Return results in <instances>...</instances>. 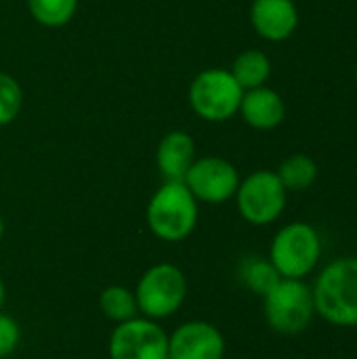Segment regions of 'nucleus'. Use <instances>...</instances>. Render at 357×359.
<instances>
[{
	"label": "nucleus",
	"mask_w": 357,
	"mask_h": 359,
	"mask_svg": "<svg viewBox=\"0 0 357 359\" xmlns=\"http://www.w3.org/2000/svg\"><path fill=\"white\" fill-rule=\"evenodd\" d=\"M316 316L337 328H357V257L330 261L311 286Z\"/></svg>",
	"instance_id": "obj_1"
},
{
	"label": "nucleus",
	"mask_w": 357,
	"mask_h": 359,
	"mask_svg": "<svg viewBox=\"0 0 357 359\" xmlns=\"http://www.w3.org/2000/svg\"><path fill=\"white\" fill-rule=\"evenodd\" d=\"M200 219V202L183 181H164L147 202L145 223L154 238L166 244L187 240Z\"/></svg>",
	"instance_id": "obj_2"
},
{
	"label": "nucleus",
	"mask_w": 357,
	"mask_h": 359,
	"mask_svg": "<svg viewBox=\"0 0 357 359\" xmlns=\"http://www.w3.org/2000/svg\"><path fill=\"white\" fill-rule=\"evenodd\" d=\"M133 292L139 316L162 322L183 309L189 294V284L181 267L173 263H156L141 273Z\"/></svg>",
	"instance_id": "obj_3"
},
{
	"label": "nucleus",
	"mask_w": 357,
	"mask_h": 359,
	"mask_svg": "<svg viewBox=\"0 0 357 359\" xmlns=\"http://www.w3.org/2000/svg\"><path fill=\"white\" fill-rule=\"evenodd\" d=\"M267 259L288 280H305L316 271L322 259L320 231L305 221H292L280 227L269 244Z\"/></svg>",
	"instance_id": "obj_4"
},
{
	"label": "nucleus",
	"mask_w": 357,
	"mask_h": 359,
	"mask_svg": "<svg viewBox=\"0 0 357 359\" xmlns=\"http://www.w3.org/2000/svg\"><path fill=\"white\" fill-rule=\"evenodd\" d=\"M263 299V316L267 326L284 337H295L305 332L314 318V294L305 280L282 278Z\"/></svg>",
	"instance_id": "obj_5"
},
{
	"label": "nucleus",
	"mask_w": 357,
	"mask_h": 359,
	"mask_svg": "<svg viewBox=\"0 0 357 359\" xmlns=\"http://www.w3.org/2000/svg\"><path fill=\"white\" fill-rule=\"evenodd\" d=\"M242 86L236 82L229 69L208 67L202 69L189 84L187 99L194 114L206 122L231 120L242 103Z\"/></svg>",
	"instance_id": "obj_6"
},
{
	"label": "nucleus",
	"mask_w": 357,
	"mask_h": 359,
	"mask_svg": "<svg viewBox=\"0 0 357 359\" xmlns=\"http://www.w3.org/2000/svg\"><path fill=\"white\" fill-rule=\"evenodd\" d=\"M234 200L248 225L265 227L276 223L286 210L288 191L276 170H255L240 179Z\"/></svg>",
	"instance_id": "obj_7"
},
{
	"label": "nucleus",
	"mask_w": 357,
	"mask_h": 359,
	"mask_svg": "<svg viewBox=\"0 0 357 359\" xmlns=\"http://www.w3.org/2000/svg\"><path fill=\"white\" fill-rule=\"evenodd\" d=\"M107 355L109 359H168V332L160 322L137 316L114 326Z\"/></svg>",
	"instance_id": "obj_8"
},
{
	"label": "nucleus",
	"mask_w": 357,
	"mask_h": 359,
	"mask_svg": "<svg viewBox=\"0 0 357 359\" xmlns=\"http://www.w3.org/2000/svg\"><path fill=\"white\" fill-rule=\"evenodd\" d=\"M238 168L221 156L196 158L183 183L200 204H225L234 200L240 185Z\"/></svg>",
	"instance_id": "obj_9"
},
{
	"label": "nucleus",
	"mask_w": 357,
	"mask_h": 359,
	"mask_svg": "<svg viewBox=\"0 0 357 359\" xmlns=\"http://www.w3.org/2000/svg\"><path fill=\"white\" fill-rule=\"evenodd\" d=\"M223 332L204 320L179 324L168 334V359H225Z\"/></svg>",
	"instance_id": "obj_10"
},
{
	"label": "nucleus",
	"mask_w": 357,
	"mask_h": 359,
	"mask_svg": "<svg viewBox=\"0 0 357 359\" xmlns=\"http://www.w3.org/2000/svg\"><path fill=\"white\" fill-rule=\"evenodd\" d=\"M250 25L267 42H284L299 27L295 0H252Z\"/></svg>",
	"instance_id": "obj_11"
},
{
	"label": "nucleus",
	"mask_w": 357,
	"mask_h": 359,
	"mask_svg": "<svg viewBox=\"0 0 357 359\" xmlns=\"http://www.w3.org/2000/svg\"><path fill=\"white\" fill-rule=\"evenodd\" d=\"M238 114L255 130H274L286 118V103L278 90L265 84L244 90Z\"/></svg>",
	"instance_id": "obj_12"
},
{
	"label": "nucleus",
	"mask_w": 357,
	"mask_h": 359,
	"mask_svg": "<svg viewBox=\"0 0 357 359\" xmlns=\"http://www.w3.org/2000/svg\"><path fill=\"white\" fill-rule=\"evenodd\" d=\"M196 162V141L185 130L166 133L156 149V166L164 181H183Z\"/></svg>",
	"instance_id": "obj_13"
},
{
	"label": "nucleus",
	"mask_w": 357,
	"mask_h": 359,
	"mask_svg": "<svg viewBox=\"0 0 357 359\" xmlns=\"http://www.w3.org/2000/svg\"><path fill=\"white\" fill-rule=\"evenodd\" d=\"M229 72L242 90L259 88L265 86L271 78V59L259 48H246L234 59Z\"/></svg>",
	"instance_id": "obj_14"
},
{
	"label": "nucleus",
	"mask_w": 357,
	"mask_h": 359,
	"mask_svg": "<svg viewBox=\"0 0 357 359\" xmlns=\"http://www.w3.org/2000/svg\"><path fill=\"white\" fill-rule=\"evenodd\" d=\"M99 311L114 324H122L137 318L139 307H137L135 292L120 284H112L103 288L99 294Z\"/></svg>",
	"instance_id": "obj_15"
},
{
	"label": "nucleus",
	"mask_w": 357,
	"mask_h": 359,
	"mask_svg": "<svg viewBox=\"0 0 357 359\" xmlns=\"http://www.w3.org/2000/svg\"><path fill=\"white\" fill-rule=\"evenodd\" d=\"M286 191H307L318 179V164L307 154L288 156L276 170Z\"/></svg>",
	"instance_id": "obj_16"
},
{
	"label": "nucleus",
	"mask_w": 357,
	"mask_h": 359,
	"mask_svg": "<svg viewBox=\"0 0 357 359\" xmlns=\"http://www.w3.org/2000/svg\"><path fill=\"white\" fill-rule=\"evenodd\" d=\"M238 276H240V282L250 292H255L259 297L267 294L282 280L267 257H248V259H244L240 263Z\"/></svg>",
	"instance_id": "obj_17"
},
{
	"label": "nucleus",
	"mask_w": 357,
	"mask_h": 359,
	"mask_svg": "<svg viewBox=\"0 0 357 359\" xmlns=\"http://www.w3.org/2000/svg\"><path fill=\"white\" fill-rule=\"evenodd\" d=\"M25 2L32 19L42 27H50V29L67 25L78 11V0H25Z\"/></svg>",
	"instance_id": "obj_18"
},
{
	"label": "nucleus",
	"mask_w": 357,
	"mask_h": 359,
	"mask_svg": "<svg viewBox=\"0 0 357 359\" xmlns=\"http://www.w3.org/2000/svg\"><path fill=\"white\" fill-rule=\"evenodd\" d=\"M23 107V88L11 76L0 72V126L15 122Z\"/></svg>",
	"instance_id": "obj_19"
},
{
	"label": "nucleus",
	"mask_w": 357,
	"mask_h": 359,
	"mask_svg": "<svg viewBox=\"0 0 357 359\" xmlns=\"http://www.w3.org/2000/svg\"><path fill=\"white\" fill-rule=\"evenodd\" d=\"M19 343H21L19 322L13 316L0 311V359L11 358L17 351Z\"/></svg>",
	"instance_id": "obj_20"
},
{
	"label": "nucleus",
	"mask_w": 357,
	"mask_h": 359,
	"mask_svg": "<svg viewBox=\"0 0 357 359\" xmlns=\"http://www.w3.org/2000/svg\"><path fill=\"white\" fill-rule=\"evenodd\" d=\"M4 301H6V288H4V282H2V278H0V311H2V307H4Z\"/></svg>",
	"instance_id": "obj_21"
},
{
	"label": "nucleus",
	"mask_w": 357,
	"mask_h": 359,
	"mask_svg": "<svg viewBox=\"0 0 357 359\" xmlns=\"http://www.w3.org/2000/svg\"><path fill=\"white\" fill-rule=\"evenodd\" d=\"M2 236H4V219L0 215V242H2Z\"/></svg>",
	"instance_id": "obj_22"
},
{
	"label": "nucleus",
	"mask_w": 357,
	"mask_h": 359,
	"mask_svg": "<svg viewBox=\"0 0 357 359\" xmlns=\"http://www.w3.org/2000/svg\"><path fill=\"white\" fill-rule=\"evenodd\" d=\"M356 82H357V67H356Z\"/></svg>",
	"instance_id": "obj_23"
}]
</instances>
